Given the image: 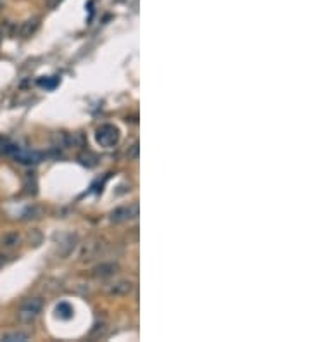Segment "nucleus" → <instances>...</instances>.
<instances>
[{"label":"nucleus","mask_w":311,"mask_h":342,"mask_svg":"<svg viewBox=\"0 0 311 342\" xmlns=\"http://www.w3.org/2000/svg\"><path fill=\"white\" fill-rule=\"evenodd\" d=\"M40 310V302L38 301H29L28 304H24L23 308H21L19 311V318L23 320V322H28V320L35 318L36 311Z\"/></svg>","instance_id":"1"},{"label":"nucleus","mask_w":311,"mask_h":342,"mask_svg":"<svg viewBox=\"0 0 311 342\" xmlns=\"http://www.w3.org/2000/svg\"><path fill=\"white\" fill-rule=\"evenodd\" d=\"M26 339V335H23V333H7V335L2 337V340H24Z\"/></svg>","instance_id":"3"},{"label":"nucleus","mask_w":311,"mask_h":342,"mask_svg":"<svg viewBox=\"0 0 311 342\" xmlns=\"http://www.w3.org/2000/svg\"><path fill=\"white\" fill-rule=\"evenodd\" d=\"M18 242H19V237H16V235H7V237L2 240V246L4 247H14Z\"/></svg>","instance_id":"2"}]
</instances>
